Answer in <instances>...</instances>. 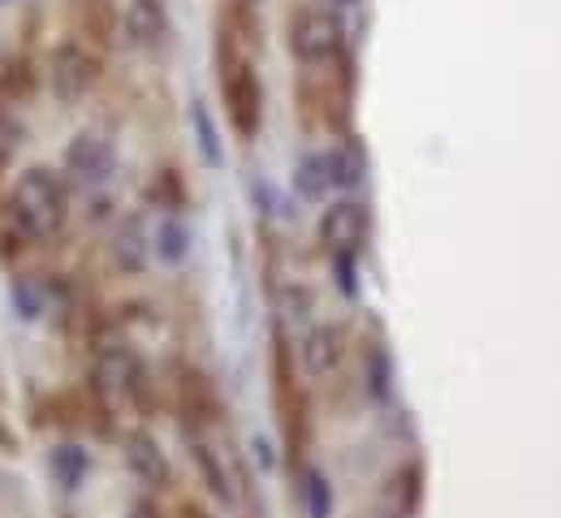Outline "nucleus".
<instances>
[{
    "label": "nucleus",
    "mask_w": 561,
    "mask_h": 518,
    "mask_svg": "<svg viewBox=\"0 0 561 518\" xmlns=\"http://www.w3.org/2000/svg\"><path fill=\"white\" fill-rule=\"evenodd\" d=\"M0 212L22 229L31 246H44L70 225V182L48 164H31L9 182Z\"/></svg>",
    "instance_id": "obj_1"
},
{
    "label": "nucleus",
    "mask_w": 561,
    "mask_h": 518,
    "mask_svg": "<svg viewBox=\"0 0 561 518\" xmlns=\"http://www.w3.org/2000/svg\"><path fill=\"white\" fill-rule=\"evenodd\" d=\"M229 48H220V100L229 113V126L242 143H251L264 130V82L251 61V53L225 35Z\"/></svg>",
    "instance_id": "obj_2"
},
{
    "label": "nucleus",
    "mask_w": 561,
    "mask_h": 518,
    "mask_svg": "<svg viewBox=\"0 0 561 518\" xmlns=\"http://www.w3.org/2000/svg\"><path fill=\"white\" fill-rule=\"evenodd\" d=\"M285 35H289V53H294L298 66L316 70V66H333V61L346 57V22H342L337 9H320V4L298 9L289 18Z\"/></svg>",
    "instance_id": "obj_3"
},
{
    "label": "nucleus",
    "mask_w": 561,
    "mask_h": 518,
    "mask_svg": "<svg viewBox=\"0 0 561 518\" xmlns=\"http://www.w3.org/2000/svg\"><path fill=\"white\" fill-rule=\"evenodd\" d=\"M104 78V57L87 44V39H61L53 53H48V87L61 104H82Z\"/></svg>",
    "instance_id": "obj_4"
},
{
    "label": "nucleus",
    "mask_w": 561,
    "mask_h": 518,
    "mask_svg": "<svg viewBox=\"0 0 561 518\" xmlns=\"http://www.w3.org/2000/svg\"><path fill=\"white\" fill-rule=\"evenodd\" d=\"M95 389L108 398H126L130 406H151V371L130 342H104L95 355Z\"/></svg>",
    "instance_id": "obj_5"
},
{
    "label": "nucleus",
    "mask_w": 561,
    "mask_h": 518,
    "mask_svg": "<svg viewBox=\"0 0 561 518\" xmlns=\"http://www.w3.org/2000/svg\"><path fill=\"white\" fill-rule=\"evenodd\" d=\"M113 173H117V148L95 130H78L61 151V177L82 186V191L108 186Z\"/></svg>",
    "instance_id": "obj_6"
},
{
    "label": "nucleus",
    "mask_w": 561,
    "mask_h": 518,
    "mask_svg": "<svg viewBox=\"0 0 561 518\" xmlns=\"http://www.w3.org/2000/svg\"><path fill=\"white\" fill-rule=\"evenodd\" d=\"M367 233H371V212H367V204H358L351 195L346 199H333L320 212V221H316V242H320L324 255H337V251L363 255Z\"/></svg>",
    "instance_id": "obj_7"
},
{
    "label": "nucleus",
    "mask_w": 561,
    "mask_h": 518,
    "mask_svg": "<svg viewBox=\"0 0 561 518\" xmlns=\"http://www.w3.org/2000/svg\"><path fill=\"white\" fill-rule=\"evenodd\" d=\"M346 355H351V333L342 320H320L298 342V364L307 380H333L346 364Z\"/></svg>",
    "instance_id": "obj_8"
},
{
    "label": "nucleus",
    "mask_w": 561,
    "mask_h": 518,
    "mask_svg": "<svg viewBox=\"0 0 561 518\" xmlns=\"http://www.w3.org/2000/svg\"><path fill=\"white\" fill-rule=\"evenodd\" d=\"M122 462L130 471V480L147 488V493H164L173 488V462L164 453V445L156 441L147 428H130L122 433Z\"/></svg>",
    "instance_id": "obj_9"
},
{
    "label": "nucleus",
    "mask_w": 561,
    "mask_h": 518,
    "mask_svg": "<svg viewBox=\"0 0 561 518\" xmlns=\"http://www.w3.org/2000/svg\"><path fill=\"white\" fill-rule=\"evenodd\" d=\"M186 458H191V467H195V480H199V488L208 493L211 506H220V510H233V506L242 502V497H238V480H233L229 462L220 458V449H211V441L204 437V428L186 433Z\"/></svg>",
    "instance_id": "obj_10"
},
{
    "label": "nucleus",
    "mask_w": 561,
    "mask_h": 518,
    "mask_svg": "<svg viewBox=\"0 0 561 518\" xmlns=\"http://www.w3.org/2000/svg\"><path fill=\"white\" fill-rule=\"evenodd\" d=\"M108 264H113V273H122V277H142L156 260H151V238H147V221H142L139 212H130V217H122V221L113 225V233H108Z\"/></svg>",
    "instance_id": "obj_11"
},
{
    "label": "nucleus",
    "mask_w": 561,
    "mask_h": 518,
    "mask_svg": "<svg viewBox=\"0 0 561 518\" xmlns=\"http://www.w3.org/2000/svg\"><path fill=\"white\" fill-rule=\"evenodd\" d=\"M423 493H427V467H423V458H407L380 484V510L385 515H420Z\"/></svg>",
    "instance_id": "obj_12"
},
{
    "label": "nucleus",
    "mask_w": 561,
    "mask_h": 518,
    "mask_svg": "<svg viewBox=\"0 0 561 518\" xmlns=\"http://www.w3.org/2000/svg\"><path fill=\"white\" fill-rule=\"evenodd\" d=\"M122 31L142 53L164 48V39H169V0H126Z\"/></svg>",
    "instance_id": "obj_13"
},
{
    "label": "nucleus",
    "mask_w": 561,
    "mask_h": 518,
    "mask_svg": "<svg viewBox=\"0 0 561 518\" xmlns=\"http://www.w3.org/2000/svg\"><path fill=\"white\" fill-rule=\"evenodd\" d=\"M147 238H151V260H160L164 268H182L195 251V233L182 212H160L147 225Z\"/></svg>",
    "instance_id": "obj_14"
},
{
    "label": "nucleus",
    "mask_w": 561,
    "mask_h": 518,
    "mask_svg": "<svg viewBox=\"0 0 561 518\" xmlns=\"http://www.w3.org/2000/svg\"><path fill=\"white\" fill-rule=\"evenodd\" d=\"M173 389H178V411H182L186 419H195V428H204V424L216 419L220 398H216V384H211L199 368L182 364V368H178V380H173Z\"/></svg>",
    "instance_id": "obj_15"
},
{
    "label": "nucleus",
    "mask_w": 561,
    "mask_h": 518,
    "mask_svg": "<svg viewBox=\"0 0 561 518\" xmlns=\"http://www.w3.org/2000/svg\"><path fill=\"white\" fill-rule=\"evenodd\" d=\"M324 156V173H329V191H358L363 182H367V148L354 139V135H342L337 143L329 151H320Z\"/></svg>",
    "instance_id": "obj_16"
},
{
    "label": "nucleus",
    "mask_w": 561,
    "mask_h": 518,
    "mask_svg": "<svg viewBox=\"0 0 561 518\" xmlns=\"http://www.w3.org/2000/svg\"><path fill=\"white\" fill-rule=\"evenodd\" d=\"M393 380H398L393 350H389L380 337L363 342V389H367V398H371L376 406H385V402L393 398Z\"/></svg>",
    "instance_id": "obj_17"
},
{
    "label": "nucleus",
    "mask_w": 561,
    "mask_h": 518,
    "mask_svg": "<svg viewBox=\"0 0 561 518\" xmlns=\"http://www.w3.org/2000/svg\"><path fill=\"white\" fill-rule=\"evenodd\" d=\"M91 467H95V462H91V453L73 441L53 445V453H48V471H53V480H57V488H61V493H78V488L87 484Z\"/></svg>",
    "instance_id": "obj_18"
},
{
    "label": "nucleus",
    "mask_w": 561,
    "mask_h": 518,
    "mask_svg": "<svg viewBox=\"0 0 561 518\" xmlns=\"http://www.w3.org/2000/svg\"><path fill=\"white\" fill-rule=\"evenodd\" d=\"M191 130H195L199 160H204L208 169H225V135H220V122L211 117V108L204 100L191 104Z\"/></svg>",
    "instance_id": "obj_19"
},
{
    "label": "nucleus",
    "mask_w": 561,
    "mask_h": 518,
    "mask_svg": "<svg viewBox=\"0 0 561 518\" xmlns=\"http://www.w3.org/2000/svg\"><path fill=\"white\" fill-rule=\"evenodd\" d=\"M294 195L307 204H324L329 199V173H324V156L320 151H302L294 160Z\"/></svg>",
    "instance_id": "obj_20"
},
{
    "label": "nucleus",
    "mask_w": 561,
    "mask_h": 518,
    "mask_svg": "<svg viewBox=\"0 0 561 518\" xmlns=\"http://www.w3.org/2000/svg\"><path fill=\"white\" fill-rule=\"evenodd\" d=\"M298 493H302V510L311 518H329L333 515V506H337V497H333V484H329V475L320 471V467H302L298 471Z\"/></svg>",
    "instance_id": "obj_21"
},
{
    "label": "nucleus",
    "mask_w": 561,
    "mask_h": 518,
    "mask_svg": "<svg viewBox=\"0 0 561 518\" xmlns=\"http://www.w3.org/2000/svg\"><path fill=\"white\" fill-rule=\"evenodd\" d=\"M22 143H26V126H22V117L0 100V177L13 169V160H18Z\"/></svg>",
    "instance_id": "obj_22"
},
{
    "label": "nucleus",
    "mask_w": 561,
    "mask_h": 518,
    "mask_svg": "<svg viewBox=\"0 0 561 518\" xmlns=\"http://www.w3.org/2000/svg\"><path fill=\"white\" fill-rule=\"evenodd\" d=\"M44 307H48V290H44L35 277L18 273V277H13V311H18L22 320H39Z\"/></svg>",
    "instance_id": "obj_23"
},
{
    "label": "nucleus",
    "mask_w": 561,
    "mask_h": 518,
    "mask_svg": "<svg viewBox=\"0 0 561 518\" xmlns=\"http://www.w3.org/2000/svg\"><path fill=\"white\" fill-rule=\"evenodd\" d=\"M151 199L160 212H182L186 208V191H182V177L173 169H164L156 182H151Z\"/></svg>",
    "instance_id": "obj_24"
},
{
    "label": "nucleus",
    "mask_w": 561,
    "mask_h": 518,
    "mask_svg": "<svg viewBox=\"0 0 561 518\" xmlns=\"http://www.w3.org/2000/svg\"><path fill=\"white\" fill-rule=\"evenodd\" d=\"M329 268H333V277H337V290L346 298H358V255L337 251V255H329Z\"/></svg>",
    "instance_id": "obj_25"
},
{
    "label": "nucleus",
    "mask_w": 561,
    "mask_h": 518,
    "mask_svg": "<svg viewBox=\"0 0 561 518\" xmlns=\"http://www.w3.org/2000/svg\"><path fill=\"white\" fill-rule=\"evenodd\" d=\"M251 449H255V462H260L264 471H277V445L268 441V437H255Z\"/></svg>",
    "instance_id": "obj_26"
},
{
    "label": "nucleus",
    "mask_w": 561,
    "mask_h": 518,
    "mask_svg": "<svg viewBox=\"0 0 561 518\" xmlns=\"http://www.w3.org/2000/svg\"><path fill=\"white\" fill-rule=\"evenodd\" d=\"M255 199H260V212H277V195H273V186L255 182Z\"/></svg>",
    "instance_id": "obj_27"
},
{
    "label": "nucleus",
    "mask_w": 561,
    "mask_h": 518,
    "mask_svg": "<svg viewBox=\"0 0 561 518\" xmlns=\"http://www.w3.org/2000/svg\"><path fill=\"white\" fill-rule=\"evenodd\" d=\"M4 70H9V57L0 53V91H4Z\"/></svg>",
    "instance_id": "obj_28"
},
{
    "label": "nucleus",
    "mask_w": 561,
    "mask_h": 518,
    "mask_svg": "<svg viewBox=\"0 0 561 518\" xmlns=\"http://www.w3.org/2000/svg\"><path fill=\"white\" fill-rule=\"evenodd\" d=\"M242 4H247V9H255V4H264V0H242Z\"/></svg>",
    "instance_id": "obj_29"
},
{
    "label": "nucleus",
    "mask_w": 561,
    "mask_h": 518,
    "mask_svg": "<svg viewBox=\"0 0 561 518\" xmlns=\"http://www.w3.org/2000/svg\"><path fill=\"white\" fill-rule=\"evenodd\" d=\"M333 4H358V0H333Z\"/></svg>",
    "instance_id": "obj_30"
},
{
    "label": "nucleus",
    "mask_w": 561,
    "mask_h": 518,
    "mask_svg": "<svg viewBox=\"0 0 561 518\" xmlns=\"http://www.w3.org/2000/svg\"><path fill=\"white\" fill-rule=\"evenodd\" d=\"M0 4H9V0H0Z\"/></svg>",
    "instance_id": "obj_31"
}]
</instances>
